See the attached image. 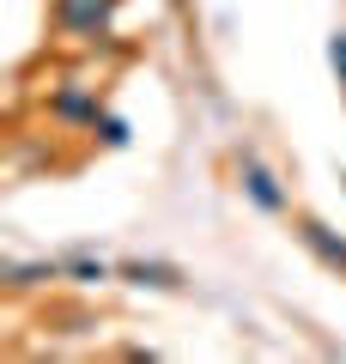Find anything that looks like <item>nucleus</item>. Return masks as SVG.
<instances>
[{
	"instance_id": "9b49d317",
	"label": "nucleus",
	"mask_w": 346,
	"mask_h": 364,
	"mask_svg": "<svg viewBox=\"0 0 346 364\" xmlns=\"http://www.w3.org/2000/svg\"><path fill=\"white\" fill-rule=\"evenodd\" d=\"M170 6H177V0H170Z\"/></svg>"
},
{
	"instance_id": "6e6552de",
	"label": "nucleus",
	"mask_w": 346,
	"mask_h": 364,
	"mask_svg": "<svg viewBox=\"0 0 346 364\" xmlns=\"http://www.w3.org/2000/svg\"><path fill=\"white\" fill-rule=\"evenodd\" d=\"M91 134H98V140L103 146H110V152H122V146H128V122H122V116H110V109H103V116H98V128H91Z\"/></svg>"
},
{
	"instance_id": "9d476101",
	"label": "nucleus",
	"mask_w": 346,
	"mask_h": 364,
	"mask_svg": "<svg viewBox=\"0 0 346 364\" xmlns=\"http://www.w3.org/2000/svg\"><path fill=\"white\" fill-rule=\"evenodd\" d=\"M340 188H346V176H340Z\"/></svg>"
},
{
	"instance_id": "f03ea898",
	"label": "nucleus",
	"mask_w": 346,
	"mask_h": 364,
	"mask_svg": "<svg viewBox=\"0 0 346 364\" xmlns=\"http://www.w3.org/2000/svg\"><path fill=\"white\" fill-rule=\"evenodd\" d=\"M122 13V0H55V31L73 43H103Z\"/></svg>"
},
{
	"instance_id": "0eeeda50",
	"label": "nucleus",
	"mask_w": 346,
	"mask_h": 364,
	"mask_svg": "<svg viewBox=\"0 0 346 364\" xmlns=\"http://www.w3.org/2000/svg\"><path fill=\"white\" fill-rule=\"evenodd\" d=\"M61 273L73 279V286H103V279H115V267H103L98 255H85V249H73V255H61Z\"/></svg>"
},
{
	"instance_id": "20e7f679",
	"label": "nucleus",
	"mask_w": 346,
	"mask_h": 364,
	"mask_svg": "<svg viewBox=\"0 0 346 364\" xmlns=\"http://www.w3.org/2000/svg\"><path fill=\"white\" fill-rule=\"evenodd\" d=\"M98 116H103V104H98L91 85H61L49 97V122L55 128H98Z\"/></svg>"
},
{
	"instance_id": "39448f33",
	"label": "nucleus",
	"mask_w": 346,
	"mask_h": 364,
	"mask_svg": "<svg viewBox=\"0 0 346 364\" xmlns=\"http://www.w3.org/2000/svg\"><path fill=\"white\" fill-rule=\"evenodd\" d=\"M298 243H304L328 273H340V279H346V237L334 231V225H322V219H310V213H304V219H298Z\"/></svg>"
},
{
	"instance_id": "7ed1b4c3",
	"label": "nucleus",
	"mask_w": 346,
	"mask_h": 364,
	"mask_svg": "<svg viewBox=\"0 0 346 364\" xmlns=\"http://www.w3.org/2000/svg\"><path fill=\"white\" fill-rule=\"evenodd\" d=\"M115 279H122V286H134V291H182V286H189V273H182L177 261H146V255L122 261V267H115Z\"/></svg>"
},
{
	"instance_id": "423d86ee",
	"label": "nucleus",
	"mask_w": 346,
	"mask_h": 364,
	"mask_svg": "<svg viewBox=\"0 0 346 364\" xmlns=\"http://www.w3.org/2000/svg\"><path fill=\"white\" fill-rule=\"evenodd\" d=\"M0 279H6V291H37V286H55V279H67L61 261H0Z\"/></svg>"
},
{
	"instance_id": "f257e3e1",
	"label": "nucleus",
	"mask_w": 346,
	"mask_h": 364,
	"mask_svg": "<svg viewBox=\"0 0 346 364\" xmlns=\"http://www.w3.org/2000/svg\"><path fill=\"white\" fill-rule=\"evenodd\" d=\"M237 188H243V200L256 213H268V219H285V213H292V188L280 182V170H273L256 146H237Z\"/></svg>"
},
{
	"instance_id": "1a4fd4ad",
	"label": "nucleus",
	"mask_w": 346,
	"mask_h": 364,
	"mask_svg": "<svg viewBox=\"0 0 346 364\" xmlns=\"http://www.w3.org/2000/svg\"><path fill=\"white\" fill-rule=\"evenodd\" d=\"M328 67H334V79H340V97H346V31H334V37H328Z\"/></svg>"
}]
</instances>
